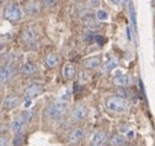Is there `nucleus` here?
Masks as SVG:
<instances>
[{
  "instance_id": "11",
  "label": "nucleus",
  "mask_w": 155,
  "mask_h": 146,
  "mask_svg": "<svg viewBox=\"0 0 155 146\" xmlns=\"http://www.w3.org/2000/svg\"><path fill=\"white\" fill-rule=\"evenodd\" d=\"M18 103H20V97H18L17 95H8L3 101V108L6 109V111H9V109H12V108L17 107Z\"/></svg>"
},
{
  "instance_id": "2",
  "label": "nucleus",
  "mask_w": 155,
  "mask_h": 146,
  "mask_svg": "<svg viewBox=\"0 0 155 146\" xmlns=\"http://www.w3.org/2000/svg\"><path fill=\"white\" fill-rule=\"evenodd\" d=\"M105 107L107 111L112 113H123L127 112L129 108V102L127 98H122L118 96H110L105 101Z\"/></svg>"
},
{
  "instance_id": "19",
  "label": "nucleus",
  "mask_w": 155,
  "mask_h": 146,
  "mask_svg": "<svg viewBox=\"0 0 155 146\" xmlns=\"http://www.w3.org/2000/svg\"><path fill=\"white\" fill-rule=\"evenodd\" d=\"M128 11H129V16H130V21H132V25H133V30L134 31H137V21H135V10H134V5H133V3L130 2H128Z\"/></svg>"
},
{
  "instance_id": "23",
  "label": "nucleus",
  "mask_w": 155,
  "mask_h": 146,
  "mask_svg": "<svg viewBox=\"0 0 155 146\" xmlns=\"http://www.w3.org/2000/svg\"><path fill=\"white\" fill-rule=\"evenodd\" d=\"M32 116H33V113H32L31 111H25V112L21 114V119L24 120L25 124H27V123H30V122L32 120Z\"/></svg>"
},
{
  "instance_id": "8",
  "label": "nucleus",
  "mask_w": 155,
  "mask_h": 146,
  "mask_svg": "<svg viewBox=\"0 0 155 146\" xmlns=\"http://www.w3.org/2000/svg\"><path fill=\"white\" fill-rule=\"evenodd\" d=\"M107 141V133L104 130H99L94 133L90 140V146H104Z\"/></svg>"
},
{
  "instance_id": "27",
  "label": "nucleus",
  "mask_w": 155,
  "mask_h": 146,
  "mask_svg": "<svg viewBox=\"0 0 155 146\" xmlns=\"http://www.w3.org/2000/svg\"><path fill=\"white\" fill-rule=\"evenodd\" d=\"M9 130V126L8 124H4V123H0V134H4Z\"/></svg>"
},
{
  "instance_id": "1",
  "label": "nucleus",
  "mask_w": 155,
  "mask_h": 146,
  "mask_svg": "<svg viewBox=\"0 0 155 146\" xmlns=\"http://www.w3.org/2000/svg\"><path fill=\"white\" fill-rule=\"evenodd\" d=\"M68 103L69 102H65V101H62V100H55L51 106L47 107L46 109V114L49 119L52 120H59L62 119L65 114H67V111H68Z\"/></svg>"
},
{
  "instance_id": "22",
  "label": "nucleus",
  "mask_w": 155,
  "mask_h": 146,
  "mask_svg": "<svg viewBox=\"0 0 155 146\" xmlns=\"http://www.w3.org/2000/svg\"><path fill=\"white\" fill-rule=\"evenodd\" d=\"M95 17H96V20L97 21H106L108 19V14L105 10H97L96 11Z\"/></svg>"
},
{
  "instance_id": "3",
  "label": "nucleus",
  "mask_w": 155,
  "mask_h": 146,
  "mask_svg": "<svg viewBox=\"0 0 155 146\" xmlns=\"http://www.w3.org/2000/svg\"><path fill=\"white\" fill-rule=\"evenodd\" d=\"M4 19L10 21V22H18L22 19V9L18 6V4L16 3H9L5 8H4Z\"/></svg>"
},
{
  "instance_id": "18",
  "label": "nucleus",
  "mask_w": 155,
  "mask_h": 146,
  "mask_svg": "<svg viewBox=\"0 0 155 146\" xmlns=\"http://www.w3.org/2000/svg\"><path fill=\"white\" fill-rule=\"evenodd\" d=\"M58 63H59V57L57 54H48L46 57V65L48 68H54L58 65Z\"/></svg>"
},
{
  "instance_id": "34",
  "label": "nucleus",
  "mask_w": 155,
  "mask_h": 146,
  "mask_svg": "<svg viewBox=\"0 0 155 146\" xmlns=\"http://www.w3.org/2000/svg\"><path fill=\"white\" fill-rule=\"evenodd\" d=\"M4 48H5V46H4L3 43H0V53H2V52L4 50Z\"/></svg>"
},
{
  "instance_id": "4",
  "label": "nucleus",
  "mask_w": 155,
  "mask_h": 146,
  "mask_svg": "<svg viewBox=\"0 0 155 146\" xmlns=\"http://www.w3.org/2000/svg\"><path fill=\"white\" fill-rule=\"evenodd\" d=\"M21 38H22V42L25 43V46L28 47V48L35 49L37 47V44H38V33L32 27H26L22 31Z\"/></svg>"
},
{
  "instance_id": "24",
  "label": "nucleus",
  "mask_w": 155,
  "mask_h": 146,
  "mask_svg": "<svg viewBox=\"0 0 155 146\" xmlns=\"http://www.w3.org/2000/svg\"><path fill=\"white\" fill-rule=\"evenodd\" d=\"M79 80L81 81V82H86L87 80H89V78H90V74L87 72V70H83V71H80V74H79Z\"/></svg>"
},
{
  "instance_id": "21",
  "label": "nucleus",
  "mask_w": 155,
  "mask_h": 146,
  "mask_svg": "<svg viewBox=\"0 0 155 146\" xmlns=\"http://www.w3.org/2000/svg\"><path fill=\"white\" fill-rule=\"evenodd\" d=\"M24 141H25L24 135H22L21 133H17V134L14 136L12 145H14V146H22V145H24Z\"/></svg>"
},
{
  "instance_id": "25",
  "label": "nucleus",
  "mask_w": 155,
  "mask_h": 146,
  "mask_svg": "<svg viewBox=\"0 0 155 146\" xmlns=\"http://www.w3.org/2000/svg\"><path fill=\"white\" fill-rule=\"evenodd\" d=\"M58 3V0H42V5L45 8H53Z\"/></svg>"
},
{
  "instance_id": "12",
  "label": "nucleus",
  "mask_w": 155,
  "mask_h": 146,
  "mask_svg": "<svg viewBox=\"0 0 155 146\" xmlns=\"http://www.w3.org/2000/svg\"><path fill=\"white\" fill-rule=\"evenodd\" d=\"M101 63H102L101 56H94V57H90L84 60V68H85V70H92V69L99 68L101 65Z\"/></svg>"
},
{
  "instance_id": "14",
  "label": "nucleus",
  "mask_w": 155,
  "mask_h": 146,
  "mask_svg": "<svg viewBox=\"0 0 155 146\" xmlns=\"http://www.w3.org/2000/svg\"><path fill=\"white\" fill-rule=\"evenodd\" d=\"M36 71H37V65L33 64V63H30V62L28 63H25L22 65V68H21V74L22 75H26V76L35 74Z\"/></svg>"
},
{
  "instance_id": "30",
  "label": "nucleus",
  "mask_w": 155,
  "mask_h": 146,
  "mask_svg": "<svg viewBox=\"0 0 155 146\" xmlns=\"http://www.w3.org/2000/svg\"><path fill=\"white\" fill-rule=\"evenodd\" d=\"M138 82H139V90H140V92H142L143 97L145 98V92H144V85H143V81L139 79V80H138Z\"/></svg>"
},
{
  "instance_id": "29",
  "label": "nucleus",
  "mask_w": 155,
  "mask_h": 146,
  "mask_svg": "<svg viewBox=\"0 0 155 146\" xmlns=\"http://www.w3.org/2000/svg\"><path fill=\"white\" fill-rule=\"evenodd\" d=\"M101 4V0H90V5L92 8H99Z\"/></svg>"
},
{
  "instance_id": "16",
  "label": "nucleus",
  "mask_w": 155,
  "mask_h": 146,
  "mask_svg": "<svg viewBox=\"0 0 155 146\" xmlns=\"http://www.w3.org/2000/svg\"><path fill=\"white\" fill-rule=\"evenodd\" d=\"M25 10H26V12L28 15H32V16L33 15H37L38 12H40V4L36 3V2H31V3H28L26 5Z\"/></svg>"
},
{
  "instance_id": "13",
  "label": "nucleus",
  "mask_w": 155,
  "mask_h": 146,
  "mask_svg": "<svg viewBox=\"0 0 155 146\" xmlns=\"http://www.w3.org/2000/svg\"><path fill=\"white\" fill-rule=\"evenodd\" d=\"M75 74H76V70H75V66L71 64V63H68L64 65V69H63V75L67 80H73L75 78Z\"/></svg>"
},
{
  "instance_id": "5",
  "label": "nucleus",
  "mask_w": 155,
  "mask_h": 146,
  "mask_svg": "<svg viewBox=\"0 0 155 146\" xmlns=\"http://www.w3.org/2000/svg\"><path fill=\"white\" fill-rule=\"evenodd\" d=\"M87 114H89L87 106L84 104V103H78V104H75V107H73L70 117H71V120L73 122L80 123V122H83V120L86 119Z\"/></svg>"
},
{
  "instance_id": "26",
  "label": "nucleus",
  "mask_w": 155,
  "mask_h": 146,
  "mask_svg": "<svg viewBox=\"0 0 155 146\" xmlns=\"http://www.w3.org/2000/svg\"><path fill=\"white\" fill-rule=\"evenodd\" d=\"M116 96L122 97V98H127L128 97V94H127V91L124 90V87H121L120 90L116 91Z\"/></svg>"
},
{
  "instance_id": "35",
  "label": "nucleus",
  "mask_w": 155,
  "mask_h": 146,
  "mask_svg": "<svg viewBox=\"0 0 155 146\" xmlns=\"http://www.w3.org/2000/svg\"><path fill=\"white\" fill-rule=\"evenodd\" d=\"M5 3V0H0V5H2V4H4Z\"/></svg>"
},
{
  "instance_id": "28",
  "label": "nucleus",
  "mask_w": 155,
  "mask_h": 146,
  "mask_svg": "<svg viewBox=\"0 0 155 146\" xmlns=\"http://www.w3.org/2000/svg\"><path fill=\"white\" fill-rule=\"evenodd\" d=\"M9 145V140L6 136H0V146H8Z\"/></svg>"
},
{
  "instance_id": "7",
  "label": "nucleus",
  "mask_w": 155,
  "mask_h": 146,
  "mask_svg": "<svg viewBox=\"0 0 155 146\" xmlns=\"http://www.w3.org/2000/svg\"><path fill=\"white\" fill-rule=\"evenodd\" d=\"M16 72V68L12 64L5 65L0 68V84H6L9 82Z\"/></svg>"
},
{
  "instance_id": "15",
  "label": "nucleus",
  "mask_w": 155,
  "mask_h": 146,
  "mask_svg": "<svg viewBox=\"0 0 155 146\" xmlns=\"http://www.w3.org/2000/svg\"><path fill=\"white\" fill-rule=\"evenodd\" d=\"M118 66V59L117 58H111L102 68V72L104 74H108V72H111L112 70H114Z\"/></svg>"
},
{
  "instance_id": "9",
  "label": "nucleus",
  "mask_w": 155,
  "mask_h": 146,
  "mask_svg": "<svg viewBox=\"0 0 155 146\" xmlns=\"http://www.w3.org/2000/svg\"><path fill=\"white\" fill-rule=\"evenodd\" d=\"M113 84L120 87H126L130 84V78L127 74H123L122 71H117L113 78Z\"/></svg>"
},
{
  "instance_id": "6",
  "label": "nucleus",
  "mask_w": 155,
  "mask_h": 146,
  "mask_svg": "<svg viewBox=\"0 0 155 146\" xmlns=\"http://www.w3.org/2000/svg\"><path fill=\"white\" fill-rule=\"evenodd\" d=\"M43 92H45V87H43L42 84L32 82L25 90V98L32 101L33 98H36V97H38L40 95H42Z\"/></svg>"
},
{
  "instance_id": "33",
  "label": "nucleus",
  "mask_w": 155,
  "mask_h": 146,
  "mask_svg": "<svg viewBox=\"0 0 155 146\" xmlns=\"http://www.w3.org/2000/svg\"><path fill=\"white\" fill-rule=\"evenodd\" d=\"M31 103H32V101H30V100H26V102H25V107H26V108H28V107L31 106Z\"/></svg>"
},
{
  "instance_id": "36",
  "label": "nucleus",
  "mask_w": 155,
  "mask_h": 146,
  "mask_svg": "<svg viewBox=\"0 0 155 146\" xmlns=\"http://www.w3.org/2000/svg\"><path fill=\"white\" fill-rule=\"evenodd\" d=\"M127 2H129V0H127Z\"/></svg>"
},
{
  "instance_id": "20",
  "label": "nucleus",
  "mask_w": 155,
  "mask_h": 146,
  "mask_svg": "<svg viewBox=\"0 0 155 146\" xmlns=\"http://www.w3.org/2000/svg\"><path fill=\"white\" fill-rule=\"evenodd\" d=\"M124 141H126V138L120 135V134H117V135H113L110 139V145L111 146H121V145L124 144Z\"/></svg>"
},
{
  "instance_id": "17",
  "label": "nucleus",
  "mask_w": 155,
  "mask_h": 146,
  "mask_svg": "<svg viewBox=\"0 0 155 146\" xmlns=\"http://www.w3.org/2000/svg\"><path fill=\"white\" fill-rule=\"evenodd\" d=\"M24 125H25V123H24V120H22L21 118H16V119H14L12 123H11V130H12L14 133H16V134H17V133H21Z\"/></svg>"
},
{
  "instance_id": "31",
  "label": "nucleus",
  "mask_w": 155,
  "mask_h": 146,
  "mask_svg": "<svg viewBox=\"0 0 155 146\" xmlns=\"http://www.w3.org/2000/svg\"><path fill=\"white\" fill-rule=\"evenodd\" d=\"M134 135H135V133H134L133 130H128L127 134H126V138H127L128 140H132V139L134 138Z\"/></svg>"
},
{
  "instance_id": "32",
  "label": "nucleus",
  "mask_w": 155,
  "mask_h": 146,
  "mask_svg": "<svg viewBox=\"0 0 155 146\" xmlns=\"http://www.w3.org/2000/svg\"><path fill=\"white\" fill-rule=\"evenodd\" d=\"M127 38H128V41H132V34H130L129 27H127Z\"/></svg>"
},
{
  "instance_id": "10",
  "label": "nucleus",
  "mask_w": 155,
  "mask_h": 146,
  "mask_svg": "<svg viewBox=\"0 0 155 146\" xmlns=\"http://www.w3.org/2000/svg\"><path fill=\"white\" fill-rule=\"evenodd\" d=\"M84 136V132L80 129V128H75V129H73L69 135H68V144L69 145H76L79 144L81 141Z\"/></svg>"
}]
</instances>
